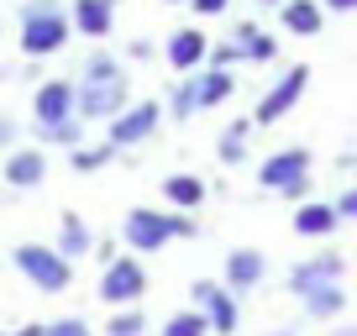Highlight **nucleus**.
<instances>
[{"label":"nucleus","mask_w":357,"mask_h":336,"mask_svg":"<svg viewBox=\"0 0 357 336\" xmlns=\"http://www.w3.org/2000/svg\"><path fill=\"white\" fill-rule=\"evenodd\" d=\"M190 242V236H200V226H195V215L184 211H147V205H137V211H126L121 221V242L132 247V252H163L168 242Z\"/></svg>","instance_id":"1"},{"label":"nucleus","mask_w":357,"mask_h":336,"mask_svg":"<svg viewBox=\"0 0 357 336\" xmlns=\"http://www.w3.org/2000/svg\"><path fill=\"white\" fill-rule=\"evenodd\" d=\"M310 147H279V153H268L263 163H257V184H263L268 194H284L289 205H305L310 200Z\"/></svg>","instance_id":"2"},{"label":"nucleus","mask_w":357,"mask_h":336,"mask_svg":"<svg viewBox=\"0 0 357 336\" xmlns=\"http://www.w3.org/2000/svg\"><path fill=\"white\" fill-rule=\"evenodd\" d=\"M68 26H74V16H63L53 0H26V11H22V53L26 58H53L58 47L68 43Z\"/></svg>","instance_id":"3"},{"label":"nucleus","mask_w":357,"mask_h":336,"mask_svg":"<svg viewBox=\"0 0 357 336\" xmlns=\"http://www.w3.org/2000/svg\"><path fill=\"white\" fill-rule=\"evenodd\" d=\"M16 268L26 273V284H37L43 294H63L68 284H74V263L58 252V247H43V242H22L11 252Z\"/></svg>","instance_id":"4"},{"label":"nucleus","mask_w":357,"mask_h":336,"mask_svg":"<svg viewBox=\"0 0 357 336\" xmlns=\"http://www.w3.org/2000/svg\"><path fill=\"white\" fill-rule=\"evenodd\" d=\"M190 305L205 310V321H211L215 336H236V326H242V294H236L226 279H195L190 284Z\"/></svg>","instance_id":"5"},{"label":"nucleus","mask_w":357,"mask_h":336,"mask_svg":"<svg viewBox=\"0 0 357 336\" xmlns=\"http://www.w3.org/2000/svg\"><path fill=\"white\" fill-rule=\"evenodd\" d=\"M331 284H347V258L342 252H310V258L289 263V273H284V289H289L294 300H305V294H315V289H331Z\"/></svg>","instance_id":"6"},{"label":"nucleus","mask_w":357,"mask_h":336,"mask_svg":"<svg viewBox=\"0 0 357 336\" xmlns=\"http://www.w3.org/2000/svg\"><path fill=\"white\" fill-rule=\"evenodd\" d=\"M147 294V268L137 252H121L116 263H105L100 273V300L111 305V310H126V305H142Z\"/></svg>","instance_id":"7"},{"label":"nucleus","mask_w":357,"mask_h":336,"mask_svg":"<svg viewBox=\"0 0 357 336\" xmlns=\"http://www.w3.org/2000/svg\"><path fill=\"white\" fill-rule=\"evenodd\" d=\"M305 84H310V63H289V74H279L273 84L263 90V100H257V126H273L284 121V116L294 111V105L305 100Z\"/></svg>","instance_id":"8"},{"label":"nucleus","mask_w":357,"mask_h":336,"mask_svg":"<svg viewBox=\"0 0 357 336\" xmlns=\"http://www.w3.org/2000/svg\"><path fill=\"white\" fill-rule=\"evenodd\" d=\"M132 105V90L121 79H79V116L84 121H116V116Z\"/></svg>","instance_id":"9"},{"label":"nucleus","mask_w":357,"mask_h":336,"mask_svg":"<svg viewBox=\"0 0 357 336\" xmlns=\"http://www.w3.org/2000/svg\"><path fill=\"white\" fill-rule=\"evenodd\" d=\"M158 126H163V105L158 100H132L111 126H105V142L111 147H142Z\"/></svg>","instance_id":"10"},{"label":"nucleus","mask_w":357,"mask_h":336,"mask_svg":"<svg viewBox=\"0 0 357 336\" xmlns=\"http://www.w3.org/2000/svg\"><path fill=\"white\" fill-rule=\"evenodd\" d=\"M32 116H37V126L74 121V116H79V84H68V79H47V84H37Z\"/></svg>","instance_id":"11"},{"label":"nucleus","mask_w":357,"mask_h":336,"mask_svg":"<svg viewBox=\"0 0 357 336\" xmlns=\"http://www.w3.org/2000/svg\"><path fill=\"white\" fill-rule=\"evenodd\" d=\"M289 226L305 242H331L342 231V211H336V200H305V205L289 211Z\"/></svg>","instance_id":"12"},{"label":"nucleus","mask_w":357,"mask_h":336,"mask_svg":"<svg viewBox=\"0 0 357 336\" xmlns=\"http://www.w3.org/2000/svg\"><path fill=\"white\" fill-rule=\"evenodd\" d=\"M221 279L231 284L236 294H252L257 284L268 279V252H263V247H231L226 263H221Z\"/></svg>","instance_id":"13"},{"label":"nucleus","mask_w":357,"mask_h":336,"mask_svg":"<svg viewBox=\"0 0 357 336\" xmlns=\"http://www.w3.org/2000/svg\"><path fill=\"white\" fill-rule=\"evenodd\" d=\"M163 58L178 68V74H200V68L211 63V37H205L200 26H178V32L163 43Z\"/></svg>","instance_id":"14"},{"label":"nucleus","mask_w":357,"mask_h":336,"mask_svg":"<svg viewBox=\"0 0 357 336\" xmlns=\"http://www.w3.org/2000/svg\"><path fill=\"white\" fill-rule=\"evenodd\" d=\"M252 132H263V126H257V116H236V121H226V132L215 137V153H221L226 168H242V163H247Z\"/></svg>","instance_id":"15"},{"label":"nucleus","mask_w":357,"mask_h":336,"mask_svg":"<svg viewBox=\"0 0 357 336\" xmlns=\"http://www.w3.org/2000/svg\"><path fill=\"white\" fill-rule=\"evenodd\" d=\"M43 179H47L43 147H16V153L6 158V184H11V190H37Z\"/></svg>","instance_id":"16"},{"label":"nucleus","mask_w":357,"mask_h":336,"mask_svg":"<svg viewBox=\"0 0 357 336\" xmlns=\"http://www.w3.org/2000/svg\"><path fill=\"white\" fill-rule=\"evenodd\" d=\"M300 315H305V321H321V326L347 321V284H331V289L305 294V300H300Z\"/></svg>","instance_id":"17"},{"label":"nucleus","mask_w":357,"mask_h":336,"mask_svg":"<svg viewBox=\"0 0 357 336\" xmlns=\"http://www.w3.org/2000/svg\"><path fill=\"white\" fill-rule=\"evenodd\" d=\"M279 22H284V32H294V37H321L326 6H321V0H284Z\"/></svg>","instance_id":"18"},{"label":"nucleus","mask_w":357,"mask_h":336,"mask_svg":"<svg viewBox=\"0 0 357 336\" xmlns=\"http://www.w3.org/2000/svg\"><path fill=\"white\" fill-rule=\"evenodd\" d=\"M195 95H200V111H215V105H226L236 95V74H231V68L205 63L200 74H195Z\"/></svg>","instance_id":"19"},{"label":"nucleus","mask_w":357,"mask_h":336,"mask_svg":"<svg viewBox=\"0 0 357 336\" xmlns=\"http://www.w3.org/2000/svg\"><path fill=\"white\" fill-rule=\"evenodd\" d=\"M74 26L84 37H111V26H116V0H74Z\"/></svg>","instance_id":"20"},{"label":"nucleus","mask_w":357,"mask_h":336,"mask_svg":"<svg viewBox=\"0 0 357 336\" xmlns=\"http://www.w3.org/2000/svg\"><path fill=\"white\" fill-rule=\"evenodd\" d=\"M231 43L242 47V58L247 63H273V58H279V37L273 32H263V26H252V22H242L231 32Z\"/></svg>","instance_id":"21"},{"label":"nucleus","mask_w":357,"mask_h":336,"mask_svg":"<svg viewBox=\"0 0 357 336\" xmlns=\"http://www.w3.org/2000/svg\"><path fill=\"white\" fill-rule=\"evenodd\" d=\"M163 200L174 205V211H200V205L211 200V190H205V179H195V174H168Z\"/></svg>","instance_id":"22"},{"label":"nucleus","mask_w":357,"mask_h":336,"mask_svg":"<svg viewBox=\"0 0 357 336\" xmlns=\"http://www.w3.org/2000/svg\"><path fill=\"white\" fill-rule=\"evenodd\" d=\"M58 252H63L68 263H74V258H84V252H95V236H89V226L79 221L74 211H63V215H58Z\"/></svg>","instance_id":"23"},{"label":"nucleus","mask_w":357,"mask_h":336,"mask_svg":"<svg viewBox=\"0 0 357 336\" xmlns=\"http://www.w3.org/2000/svg\"><path fill=\"white\" fill-rule=\"evenodd\" d=\"M158 336H215V331H211V321H205V310H195V305H190V310H174V315H168Z\"/></svg>","instance_id":"24"},{"label":"nucleus","mask_w":357,"mask_h":336,"mask_svg":"<svg viewBox=\"0 0 357 336\" xmlns=\"http://www.w3.org/2000/svg\"><path fill=\"white\" fill-rule=\"evenodd\" d=\"M168 116H174V121H190V116H200V95H195V74H184L174 84V90H168Z\"/></svg>","instance_id":"25"},{"label":"nucleus","mask_w":357,"mask_h":336,"mask_svg":"<svg viewBox=\"0 0 357 336\" xmlns=\"http://www.w3.org/2000/svg\"><path fill=\"white\" fill-rule=\"evenodd\" d=\"M84 116H74V121H58V126H37V142H47V147H68V153H74V147H84Z\"/></svg>","instance_id":"26"},{"label":"nucleus","mask_w":357,"mask_h":336,"mask_svg":"<svg viewBox=\"0 0 357 336\" xmlns=\"http://www.w3.org/2000/svg\"><path fill=\"white\" fill-rule=\"evenodd\" d=\"M121 153V147H111V142H95V147H74L68 153V163H74V174H100L111 158Z\"/></svg>","instance_id":"27"},{"label":"nucleus","mask_w":357,"mask_h":336,"mask_svg":"<svg viewBox=\"0 0 357 336\" xmlns=\"http://www.w3.org/2000/svg\"><path fill=\"white\" fill-rule=\"evenodd\" d=\"M105 336H147V315H142V305H126V310H116L111 321H105Z\"/></svg>","instance_id":"28"},{"label":"nucleus","mask_w":357,"mask_h":336,"mask_svg":"<svg viewBox=\"0 0 357 336\" xmlns=\"http://www.w3.org/2000/svg\"><path fill=\"white\" fill-rule=\"evenodd\" d=\"M79 79H121V63H116L111 53H89L84 58V74Z\"/></svg>","instance_id":"29"},{"label":"nucleus","mask_w":357,"mask_h":336,"mask_svg":"<svg viewBox=\"0 0 357 336\" xmlns=\"http://www.w3.org/2000/svg\"><path fill=\"white\" fill-rule=\"evenodd\" d=\"M47 336H95V331H89V321H79V315H63V321H47Z\"/></svg>","instance_id":"30"},{"label":"nucleus","mask_w":357,"mask_h":336,"mask_svg":"<svg viewBox=\"0 0 357 336\" xmlns=\"http://www.w3.org/2000/svg\"><path fill=\"white\" fill-rule=\"evenodd\" d=\"M336 211H342V221H357V179L336 194Z\"/></svg>","instance_id":"31"},{"label":"nucleus","mask_w":357,"mask_h":336,"mask_svg":"<svg viewBox=\"0 0 357 336\" xmlns=\"http://www.w3.org/2000/svg\"><path fill=\"white\" fill-rule=\"evenodd\" d=\"M226 6H231V0H190L195 16H226Z\"/></svg>","instance_id":"32"},{"label":"nucleus","mask_w":357,"mask_h":336,"mask_svg":"<svg viewBox=\"0 0 357 336\" xmlns=\"http://www.w3.org/2000/svg\"><path fill=\"white\" fill-rule=\"evenodd\" d=\"M321 6H326V11H336V16H342V11H357V0H321Z\"/></svg>","instance_id":"33"},{"label":"nucleus","mask_w":357,"mask_h":336,"mask_svg":"<svg viewBox=\"0 0 357 336\" xmlns=\"http://www.w3.org/2000/svg\"><path fill=\"white\" fill-rule=\"evenodd\" d=\"M331 336H357V321H336V326H331Z\"/></svg>","instance_id":"34"},{"label":"nucleus","mask_w":357,"mask_h":336,"mask_svg":"<svg viewBox=\"0 0 357 336\" xmlns=\"http://www.w3.org/2000/svg\"><path fill=\"white\" fill-rule=\"evenodd\" d=\"M16 336H47V326H43V321H32V326H22Z\"/></svg>","instance_id":"35"},{"label":"nucleus","mask_w":357,"mask_h":336,"mask_svg":"<svg viewBox=\"0 0 357 336\" xmlns=\"http://www.w3.org/2000/svg\"><path fill=\"white\" fill-rule=\"evenodd\" d=\"M268 336H300V326H273Z\"/></svg>","instance_id":"36"},{"label":"nucleus","mask_w":357,"mask_h":336,"mask_svg":"<svg viewBox=\"0 0 357 336\" xmlns=\"http://www.w3.org/2000/svg\"><path fill=\"white\" fill-rule=\"evenodd\" d=\"M6 142H11V121H0V147H6Z\"/></svg>","instance_id":"37"},{"label":"nucleus","mask_w":357,"mask_h":336,"mask_svg":"<svg viewBox=\"0 0 357 336\" xmlns=\"http://www.w3.org/2000/svg\"><path fill=\"white\" fill-rule=\"evenodd\" d=\"M257 6H268V11H279V6H284V0H257Z\"/></svg>","instance_id":"38"},{"label":"nucleus","mask_w":357,"mask_h":336,"mask_svg":"<svg viewBox=\"0 0 357 336\" xmlns=\"http://www.w3.org/2000/svg\"><path fill=\"white\" fill-rule=\"evenodd\" d=\"M163 6H190V0H163Z\"/></svg>","instance_id":"39"},{"label":"nucleus","mask_w":357,"mask_h":336,"mask_svg":"<svg viewBox=\"0 0 357 336\" xmlns=\"http://www.w3.org/2000/svg\"><path fill=\"white\" fill-rule=\"evenodd\" d=\"M352 179H357V158H352Z\"/></svg>","instance_id":"40"},{"label":"nucleus","mask_w":357,"mask_h":336,"mask_svg":"<svg viewBox=\"0 0 357 336\" xmlns=\"http://www.w3.org/2000/svg\"><path fill=\"white\" fill-rule=\"evenodd\" d=\"M0 336H6V331H0Z\"/></svg>","instance_id":"41"}]
</instances>
